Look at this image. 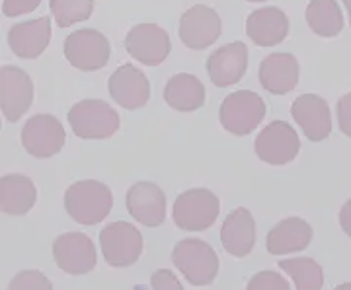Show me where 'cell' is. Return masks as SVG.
Listing matches in <instances>:
<instances>
[{"mask_svg":"<svg viewBox=\"0 0 351 290\" xmlns=\"http://www.w3.org/2000/svg\"><path fill=\"white\" fill-rule=\"evenodd\" d=\"M151 290H186L170 269H158L151 277Z\"/></svg>","mask_w":351,"mask_h":290,"instance_id":"f546056e","label":"cell"},{"mask_svg":"<svg viewBox=\"0 0 351 290\" xmlns=\"http://www.w3.org/2000/svg\"><path fill=\"white\" fill-rule=\"evenodd\" d=\"M339 226L343 230V234L351 238V199L343 202V207L339 211Z\"/></svg>","mask_w":351,"mask_h":290,"instance_id":"d6a6232c","label":"cell"},{"mask_svg":"<svg viewBox=\"0 0 351 290\" xmlns=\"http://www.w3.org/2000/svg\"><path fill=\"white\" fill-rule=\"evenodd\" d=\"M34 103V82L20 66L4 64L0 68V107L6 121H20Z\"/></svg>","mask_w":351,"mask_h":290,"instance_id":"8fae6325","label":"cell"},{"mask_svg":"<svg viewBox=\"0 0 351 290\" xmlns=\"http://www.w3.org/2000/svg\"><path fill=\"white\" fill-rule=\"evenodd\" d=\"M343 2V6L348 8V14H350V25H351V0H341Z\"/></svg>","mask_w":351,"mask_h":290,"instance_id":"e575fe53","label":"cell"},{"mask_svg":"<svg viewBox=\"0 0 351 290\" xmlns=\"http://www.w3.org/2000/svg\"><path fill=\"white\" fill-rule=\"evenodd\" d=\"M313 226L301 216H289L279 220L267 232L265 248L271 255H289L306 250L313 241Z\"/></svg>","mask_w":351,"mask_h":290,"instance_id":"ffe728a7","label":"cell"},{"mask_svg":"<svg viewBox=\"0 0 351 290\" xmlns=\"http://www.w3.org/2000/svg\"><path fill=\"white\" fill-rule=\"evenodd\" d=\"M260 84L274 96H285L299 84V61L291 53H271L260 63Z\"/></svg>","mask_w":351,"mask_h":290,"instance_id":"ac0fdd59","label":"cell"},{"mask_svg":"<svg viewBox=\"0 0 351 290\" xmlns=\"http://www.w3.org/2000/svg\"><path fill=\"white\" fill-rule=\"evenodd\" d=\"M41 4V0H2V12L8 18H18L32 14Z\"/></svg>","mask_w":351,"mask_h":290,"instance_id":"4dcf8cb0","label":"cell"},{"mask_svg":"<svg viewBox=\"0 0 351 290\" xmlns=\"http://www.w3.org/2000/svg\"><path fill=\"white\" fill-rule=\"evenodd\" d=\"M304 18L308 27L320 38H336L343 29V14L336 0H311Z\"/></svg>","mask_w":351,"mask_h":290,"instance_id":"d4e9b609","label":"cell"},{"mask_svg":"<svg viewBox=\"0 0 351 290\" xmlns=\"http://www.w3.org/2000/svg\"><path fill=\"white\" fill-rule=\"evenodd\" d=\"M207 75L217 88L239 84L248 68V47L242 41L226 43L215 49L207 59Z\"/></svg>","mask_w":351,"mask_h":290,"instance_id":"9a60e30c","label":"cell"},{"mask_svg":"<svg viewBox=\"0 0 351 290\" xmlns=\"http://www.w3.org/2000/svg\"><path fill=\"white\" fill-rule=\"evenodd\" d=\"M172 263L193 287L211 285L221 269L217 252L199 238L178 241L172 250Z\"/></svg>","mask_w":351,"mask_h":290,"instance_id":"7a4b0ae2","label":"cell"},{"mask_svg":"<svg viewBox=\"0 0 351 290\" xmlns=\"http://www.w3.org/2000/svg\"><path fill=\"white\" fill-rule=\"evenodd\" d=\"M64 209L69 216L84 226L104 222L113 209L112 189L96 179H80L64 191Z\"/></svg>","mask_w":351,"mask_h":290,"instance_id":"6da1fadb","label":"cell"},{"mask_svg":"<svg viewBox=\"0 0 351 290\" xmlns=\"http://www.w3.org/2000/svg\"><path fill=\"white\" fill-rule=\"evenodd\" d=\"M265 101L260 94L250 90H239L228 94L219 109V119L225 131L234 137H246L256 131L265 117Z\"/></svg>","mask_w":351,"mask_h":290,"instance_id":"5b68a950","label":"cell"},{"mask_svg":"<svg viewBox=\"0 0 351 290\" xmlns=\"http://www.w3.org/2000/svg\"><path fill=\"white\" fill-rule=\"evenodd\" d=\"M291 117L311 142H322L332 133V115L328 101L318 94H302L291 105Z\"/></svg>","mask_w":351,"mask_h":290,"instance_id":"2e32d148","label":"cell"},{"mask_svg":"<svg viewBox=\"0 0 351 290\" xmlns=\"http://www.w3.org/2000/svg\"><path fill=\"white\" fill-rule=\"evenodd\" d=\"M221 243L226 253L234 257H246L256 246V220L248 209L239 207L226 216L221 228Z\"/></svg>","mask_w":351,"mask_h":290,"instance_id":"7402d4cb","label":"cell"},{"mask_svg":"<svg viewBox=\"0 0 351 290\" xmlns=\"http://www.w3.org/2000/svg\"><path fill=\"white\" fill-rule=\"evenodd\" d=\"M69 125L78 139L104 140L112 139L119 131V114L108 101L82 100L69 109Z\"/></svg>","mask_w":351,"mask_h":290,"instance_id":"3957f363","label":"cell"},{"mask_svg":"<svg viewBox=\"0 0 351 290\" xmlns=\"http://www.w3.org/2000/svg\"><path fill=\"white\" fill-rule=\"evenodd\" d=\"M8 290H53V282L38 269H25L10 280Z\"/></svg>","mask_w":351,"mask_h":290,"instance_id":"83f0119b","label":"cell"},{"mask_svg":"<svg viewBox=\"0 0 351 290\" xmlns=\"http://www.w3.org/2000/svg\"><path fill=\"white\" fill-rule=\"evenodd\" d=\"M108 92L119 107L135 111L145 107L151 100V82L141 68L133 64H121L110 76Z\"/></svg>","mask_w":351,"mask_h":290,"instance_id":"5bb4252c","label":"cell"},{"mask_svg":"<svg viewBox=\"0 0 351 290\" xmlns=\"http://www.w3.org/2000/svg\"><path fill=\"white\" fill-rule=\"evenodd\" d=\"M143 248V234L125 220H115L100 232V250L108 265L117 269L135 265Z\"/></svg>","mask_w":351,"mask_h":290,"instance_id":"52a82bcc","label":"cell"},{"mask_svg":"<svg viewBox=\"0 0 351 290\" xmlns=\"http://www.w3.org/2000/svg\"><path fill=\"white\" fill-rule=\"evenodd\" d=\"M49 8L59 27H71L92 16L94 0H49Z\"/></svg>","mask_w":351,"mask_h":290,"instance_id":"4316f807","label":"cell"},{"mask_svg":"<svg viewBox=\"0 0 351 290\" xmlns=\"http://www.w3.org/2000/svg\"><path fill=\"white\" fill-rule=\"evenodd\" d=\"M246 34L258 47H276L287 38V14L276 6L258 8L246 18Z\"/></svg>","mask_w":351,"mask_h":290,"instance_id":"44dd1931","label":"cell"},{"mask_svg":"<svg viewBox=\"0 0 351 290\" xmlns=\"http://www.w3.org/2000/svg\"><path fill=\"white\" fill-rule=\"evenodd\" d=\"M279 269L287 273L297 290H322L324 287V271L313 257L281 259Z\"/></svg>","mask_w":351,"mask_h":290,"instance_id":"484cf974","label":"cell"},{"mask_svg":"<svg viewBox=\"0 0 351 290\" xmlns=\"http://www.w3.org/2000/svg\"><path fill=\"white\" fill-rule=\"evenodd\" d=\"M221 213V201L211 189L193 187L176 197L172 218L180 230L203 232L217 222Z\"/></svg>","mask_w":351,"mask_h":290,"instance_id":"277c9868","label":"cell"},{"mask_svg":"<svg viewBox=\"0 0 351 290\" xmlns=\"http://www.w3.org/2000/svg\"><path fill=\"white\" fill-rule=\"evenodd\" d=\"M22 146L34 158H51L63 150L66 142V131L63 123L49 114L29 117L22 129Z\"/></svg>","mask_w":351,"mask_h":290,"instance_id":"ba28073f","label":"cell"},{"mask_svg":"<svg viewBox=\"0 0 351 290\" xmlns=\"http://www.w3.org/2000/svg\"><path fill=\"white\" fill-rule=\"evenodd\" d=\"M246 290H291L287 278L277 271H260L248 280Z\"/></svg>","mask_w":351,"mask_h":290,"instance_id":"f1b7e54d","label":"cell"},{"mask_svg":"<svg viewBox=\"0 0 351 290\" xmlns=\"http://www.w3.org/2000/svg\"><path fill=\"white\" fill-rule=\"evenodd\" d=\"M51 43V18L41 16L36 20H27L14 24L8 29V45L20 59H38Z\"/></svg>","mask_w":351,"mask_h":290,"instance_id":"d6986e66","label":"cell"},{"mask_svg":"<svg viewBox=\"0 0 351 290\" xmlns=\"http://www.w3.org/2000/svg\"><path fill=\"white\" fill-rule=\"evenodd\" d=\"M180 39L191 51H203L211 47L221 38L223 22L217 10L205 4H195L180 18Z\"/></svg>","mask_w":351,"mask_h":290,"instance_id":"4fadbf2b","label":"cell"},{"mask_svg":"<svg viewBox=\"0 0 351 290\" xmlns=\"http://www.w3.org/2000/svg\"><path fill=\"white\" fill-rule=\"evenodd\" d=\"M38 201L36 183L24 174H6L0 179V211L4 215H27Z\"/></svg>","mask_w":351,"mask_h":290,"instance_id":"603a6c76","label":"cell"},{"mask_svg":"<svg viewBox=\"0 0 351 290\" xmlns=\"http://www.w3.org/2000/svg\"><path fill=\"white\" fill-rule=\"evenodd\" d=\"M125 49L141 64L158 66L168 59L172 51V41L164 27L145 22L129 29L125 38Z\"/></svg>","mask_w":351,"mask_h":290,"instance_id":"7c38bea8","label":"cell"},{"mask_svg":"<svg viewBox=\"0 0 351 290\" xmlns=\"http://www.w3.org/2000/svg\"><path fill=\"white\" fill-rule=\"evenodd\" d=\"M336 114H338L339 131H341L346 137H350L351 139V92L350 94H343V96L339 98Z\"/></svg>","mask_w":351,"mask_h":290,"instance_id":"1f68e13d","label":"cell"},{"mask_svg":"<svg viewBox=\"0 0 351 290\" xmlns=\"http://www.w3.org/2000/svg\"><path fill=\"white\" fill-rule=\"evenodd\" d=\"M248 2H265V0H248Z\"/></svg>","mask_w":351,"mask_h":290,"instance_id":"d590c367","label":"cell"},{"mask_svg":"<svg viewBox=\"0 0 351 290\" xmlns=\"http://www.w3.org/2000/svg\"><path fill=\"white\" fill-rule=\"evenodd\" d=\"M112 57V45L108 38L92 27H82L64 39V59L82 72H94L104 68Z\"/></svg>","mask_w":351,"mask_h":290,"instance_id":"8992f818","label":"cell"},{"mask_svg":"<svg viewBox=\"0 0 351 290\" xmlns=\"http://www.w3.org/2000/svg\"><path fill=\"white\" fill-rule=\"evenodd\" d=\"M254 150L258 158L269 166H287L301 152V139L297 131L285 121H274L265 125L256 137Z\"/></svg>","mask_w":351,"mask_h":290,"instance_id":"9c48e42d","label":"cell"},{"mask_svg":"<svg viewBox=\"0 0 351 290\" xmlns=\"http://www.w3.org/2000/svg\"><path fill=\"white\" fill-rule=\"evenodd\" d=\"M127 211L138 224L158 228L166 218V195L152 181H137L127 191Z\"/></svg>","mask_w":351,"mask_h":290,"instance_id":"e0dca14e","label":"cell"},{"mask_svg":"<svg viewBox=\"0 0 351 290\" xmlns=\"http://www.w3.org/2000/svg\"><path fill=\"white\" fill-rule=\"evenodd\" d=\"M334 290H351V282H341Z\"/></svg>","mask_w":351,"mask_h":290,"instance_id":"836d02e7","label":"cell"},{"mask_svg":"<svg viewBox=\"0 0 351 290\" xmlns=\"http://www.w3.org/2000/svg\"><path fill=\"white\" fill-rule=\"evenodd\" d=\"M164 101L174 111H197L205 105V86L197 76L188 72L170 76L164 86Z\"/></svg>","mask_w":351,"mask_h":290,"instance_id":"cb8c5ba5","label":"cell"},{"mask_svg":"<svg viewBox=\"0 0 351 290\" xmlns=\"http://www.w3.org/2000/svg\"><path fill=\"white\" fill-rule=\"evenodd\" d=\"M53 259L66 275H86L98 263L94 240L82 232H64L53 241Z\"/></svg>","mask_w":351,"mask_h":290,"instance_id":"30bf717a","label":"cell"}]
</instances>
